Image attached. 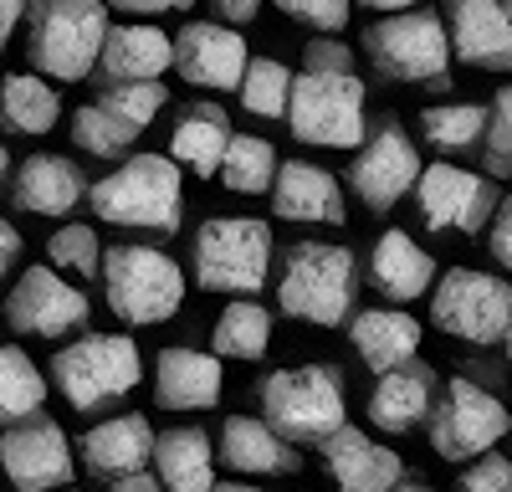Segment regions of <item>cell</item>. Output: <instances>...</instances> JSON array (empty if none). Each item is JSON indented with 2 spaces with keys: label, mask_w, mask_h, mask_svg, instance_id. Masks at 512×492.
<instances>
[{
  "label": "cell",
  "mask_w": 512,
  "mask_h": 492,
  "mask_svg": "<svg viewBox=\"0 0 512 492\" xmlns=\"http://www.w3.org/2000/svg\"><path fill=\"white\" fill-rule=\"evenodd\" d=\"M88 205L93 216L108 226H128V231H159L175 236L185 221V185H180V159L175 154H128L123 170L103 175L98 185H88Z\"/></svg>",
  "instance_id": "obj_1"
},
{
  "label": "cell",
  "mask_w": 512,
  "mask_h": 492,
  "mask_svg": "<svg viewBox=\"0 0 512 492\" xmlns=\"http://www.w3.org/2000/svg\"><path fill=\"white\" fill-rule=\"evenodd\" d=\"M108 0H36L26 11V57L52 82H82L108 41Z\"/></svg>",
  "instance_id": "obj_2"
},
{
  "label": "cell",
  "mask_w": 512,
  "mask_h": 492,
  "mask_svg": "<svg viewBox=\"0 0 512 492\" xmlns=\"http://www.w3.org/2000/svg\"><path fill=\"white\" fill-rule=\"evenodd\" d=\"M354 282H359V262L349 246L297 241L287 246V262L277 272V308L313 328H338L354 308Z\"/></svg>",
  "instance_id": "obj_3"
},
{
  "label": "cell",
  "mask_w": 512,
  "mask_h": 492,
  "mask_svg": "<svg viewBox=\"0 0 512 492\" xmlns=\"http://www.w3.org/2000/svg\"><path fill=\"white\" fill-rule=\"evenodd\" d=\"M287 129H292V139L318 144V149H359V144L369 139L359 72L303 67V72L292 77Z\"/></svg>",
  "instance_id": "obj_4"
},
{
  "label": "cell",
  "mask_w": 512,
  "mask_h": 492,
  "mask_svg": "<svg viewBox=\"0 0 512 492\" xmlns=\"http://www.w3.org/2000/svg\"><path fill=\"white\" fill-rule=\"evenodd\" d=\"M262 416L287 436V441H328L338 426H349L344 405V375L333 364H297L277 369L262 380Z\"/></svg>",
  "instance_id": "obj_5"
},
{
  "label": "cell",
  "mask_w": 512,
  "mask_h": 492,
  "mask_svg": "<svg viewBox=\"0 0 512 492\" xmlns=\"http://www.w3.org/2000/svg\"><path fill=\"white\" fill-rule=\"evenodd\" d=\"M139 375H144V359L128 334H88V339L57 349L52 359V380L62 400L82 410V416H98L113 400H123L139 385Z\"/></svg>",
  "instance_id": "obj_6"
},
{
  "label": "cell",
  "mask_w": 512,
  "mask_h": 492,
  "mask_svg": "<svg viewBox=\"0 0 512 492\" xmlns=\"http://www.w3.org/2000/svg\"><path fill=\"white\" fill-rule=\"evenodd\" d=\"M272 277V226L246 216H216L195 231V282L205 293L251 298Z\"/></svg>",
  "instance_id": "obj_7"
},
{
  "label": "cell",
  "mask_w": 512,
  "mask_h": 492,
  "mask_svg": "<svg viewBox=\"0 0 512 492\" xmlns=\"http://www.w3.org/2000/svg\"><path fill=\"white\" fill-rule=\"evenodd\" d=\"M103 293L123 323L149 328V323H164L180 313L185 272L175 257L154 252V246H108L103 252Z\"/></svg>",
  "instance_id": "obj_8"
},
{
  "label": "cell",
  "mask_w": 512,
  "mask_h": 492,
  "mask_svg": "<svg viewBox=\"0 0 512 492\" xmlns=\"http://www.w3.org/2000/svg\"><path fill=\"white\" fill-rule=\"evenodd\" d=\"M364 52L384 77L436 82V88H446V72H451V57H456L446 16H436V11H390L384 21H374L364 31Z\"/></svg>",
  "instance_id": "obj_9"
},
{
  "label": "cell",
  "mask_w": 512,
  "mask_h": 492,
  "mask_svg": "<svg viewBox=\"0 0 512 492\" xmlns=\"http://www.w3.org/2000/svg\"><path fill=\"white\" fill-rule=\"evenodd\" d=\"M431 323L466 344H502L512 328V282L472 267H451L436 277Z\"/></svg>",
  "instance_id": "obj_10"
},
{
  "label": "cell",
  "mask_w": 512,
  "mask_h": 492,
  "mask_svg": "<svg viewBox=\"0 0 512 492\" xmlns=\"http://www.w3.org/2000/svg\"><path fill=\"white\" fill-rule=\"evenodd\" d=\"M425 431H431V446H436V457L446 462H472L482 457V451H492L507 431H512V416H507V405L472 385V380H446L436 390V405H431V416H425Z\"/></svg>",
  "instance_id": "obj_11"
},
{
  "label": "cell",
  "mask_w": 512,
  "mask_h": 492,
  "mask_svg": "<svg viewBox=\"0 0 512 492\" xmlns=\"http://www.w3.org/2000/svg\"><path fill=\"white\" fill-rule=\"evenodd\" d=\"M93 318V303L57 272V267H26L21 282L6 298V323L26 339H62V334H82Z\"/></svg>",
  "instance_id": "obj_12"
},
{
  "label": "cell",
  "mask_w": 512,
  "mask_h": 492,
  "mask_svg": "<svg viewBox=\"0 0 512 492\" xmlns=\"http://www.w3.org/2000/svg\"><path fill=\"white\" fill-rule=\"evenodd\" d=\"M420 221L431 231H461L477 236L497 216V180L472 175V170H451V164H425L420 185H415Z\"/></svg>",
  "instance_id": "obj_13"
},
{
  "label": "cell",
  "mask_w": 512,
  "mask_h": 492,
  "mask_svg": "<svg viewBox=\"0 0 512 492\" xmlns=\"http://www.w3.org/2000/svg\"><path fill=\"white\" fill-rule=\"evenodd\" d=\"M420 170L425 164H420L410 134L400 129L395 118H384L379 129L359 144V154L349 164V185H354V195L369 205V211H390L400 195H410L420 185Z\"/></svg>",
  "instance_id": "obj_14"
},
{
  "label": "cell",
  "mask_w": 512,
  "mask_h": 492,
  "mask_svg": "<svg viewBox=\"0 0 512 492\" xmlns=\"http://www.w3.org/2000/svg\"><path fill=\"white\" fill-rule=\"evenodd\" d=\"M0 467L21 492H52L72 482V446L52 416L16 421L0 436Z\"/></svg>",
  "instance_id": "obj_15"
},
{
  "label": "cell",
  "mask_w": 512,
  "mask_h": 492,
  "mask_svg": "<svg viewBox=\"0 0 512 492\" xmlns=\"http://www.w3.org/2000/svg\"><path fill=\"white\" fill-rule=\"evenodd\" d=\"M451 52L466 67L512 72V0H441Z\"/></svg>",
  "instance_id": "obj_16"
},
{
  "label": "cell",
  "mask_w": 512,
  "mask_h": 492,
  "mask_svg": "<svg viewBox=\"0 0 512 492\" xmlns=\"http://www.w3.org/2000/svg\"><path fill=\"white\" fill-rule=\"evenodd\" d=\"M246 62V41L226 21H190L175 36V72L190 88H241Z\"/></svg>",
  "instance_id": "obj_17"
},
{
  "label": "cell",
  "mask_w": 512,
  "mask_h": 492,
  "mask_svg": "<svg viewBox=\"0 0 512 492\" xmlns=\"http://www.w3.org/2000/svg\"><path fill=\"white\" fill-rule=\"evenodd\" d=\"M318 457L338 492H395V482L405 477V462L390 446L369 441L359 426H338L328 441H318Z\"/></svg>",
  "instance_id": "obj_18"
},
{
  "label": "cell",
  "mask_w": 512,
  "mask_h": 492,
  "mask_svg": "<svg viewBox=\"0 0 512 492\" xmlns=\"http://www.w3.org/2000/svg\"><path fill=\"white\" fill-rule=\"evenodd\" d=\"M436 369L425 359H405L395 369H384L379 385L369 390V426L374 431H390V436H405L410 426H420L436 405Z\"/></svg>",
  "instance_id": "obj_19"
},
{
  "label": "cell",
  "mask_w": 512,
  "mask_h": 492,
  "mask_svg": "<svg viewBox=\"0 0 512 492\" xmlns=\"http://www.w3.org/2000/svg\"><path fill=\"white\" fill-rule=\"evenodd\" d=\"M272 211L282 221H308V226H344L349 221L338 180L328 170H318V164H308V159H287L277 170Z\"/></svg>",
  "instance_id": "obj_20"
},
{
  "label": "cell",
  "mask_w": 512,
  "mask_h": 492,
  "mask_svg": "<svg viewBox=\"0 0 512 492\" xmlns=\"http://www.w3.org/2000/svg\"><path fill=\"white\" fill-rule=\"evenodd\" d=\"M154 426L149 416H113L103 426H93L82 436V467L93 477L113 482V477H128V472H144L154 462Z\"/></svg>",
  "instance_id": "obj_21"
},
{
  "label": "cell",
  "mask_w": 512,
  "mask_h": 492,
  "mask_svg": "<svg viewBox=\"0 0 512 492\" xmlns=\"http://www.w3.org/2000/svg\"><path fill=\"white\" fill-rule=\"evenodd\" d=\"M154 400L164 410H210L221 405V354L164 349L154 364Z\"/></svg>",
  "instance_id": "obj_22"
},
{
  "label": "cell",
  "mask_w": 512,
  "mask_h": 492,
  "mask_svg": "<svg viewBox=\"0 0 512 492\" xmlns=\"http://www.w3.org/2000/svg\"><path fill=\"white\" fill-rule=\"evenodd\" d=\"M369 282L390 303H415L436 287V262L425 246L410 241V231H384L369 252Z\"/></svg>",
  "instance_id": "obj_23"
},
{
  "label": "cell",
  "mask_w": 512,
  "mask_h": 492,
  "mask_svg": "<svg viewBox=\"0 0 512 492\" xmlns=\"http://www.w3.org/2000/svg\"><path fill=\"white\" fill-rule=\"evenodd\" d=\"M82 170L67 159V154H31L21 159V170H16V205L31 216H67L72 205L82 200Z\"/></svg>",
  "instance_id": "obj_24"
},
{
  "label": "cell",
  "mask_w": 512,
  "mask_h": 492,
  "mask_svg": "<svg viewBox=\"0 0 512 492\" xmlns=\"http://www.w3.org/2000/svg\"><path fill=\"white\" fill-rule=\"evenodd\" d=\"M221 462L231 472H297V457H292V441L262 416H226L221 426Z\"/></svg>",
  "instance_id": "obj_25"
},
{
  "label": "cell",
  "mask_w": 512,
  "mask_h": 492,
  "mask_svg": "<svg viewBox=\"0 0 512 492\" xmlns=\"http://www.w3.org/2000/svg\"><path fill=\"white\" fill-rule=\"evenodd\" d=\"M98 67L108 72V82L164 77V67H175V36H164L159 26H113Z\"/></svg>",
  "instance_id": "obj_26"
},
{
  "label": "cell",
  "mask_w": 512,
  "mask_h": 492,
  "mask_svg": "<svg viewBox=\"0 0 512 492\" xmlns=\"http://www.w3.org/2000/svg\"><path fill=\"white\" fill-rule=\"evenodd\" d=\"M231 139H236V134H231L226 108H221V103H210V98H200V103L185 108L175 139H169V154H175L185 170H195L200 180H210V175H221Z\"/></svg>",
  "instance_id": "obj_27"
},
{
  "label": "cell",
  "mask_w": 512,
  "mask_h": 492,
  "mask_svg": "<svg viewBox=\"0 0 512 492\" xmlns=\"http://www.w3.org/2000/svg\"><path fill=\"white\" fill-rule=\"evenodd\" d=\"M216 446L200 426H169L154 441V472L164 492H210L216 487Z\"/></svg>",
  "instance_id": "obj_28"
},
{
  "label": "cell",
  "mask_w": 512,
  "mask_h": 492,
  "mask_svg": "<svg viewBox=\"0 0 512 492\" xmlns=\"http://www.w3.org/2000/svg\"><path fill=\"white\" fill-rule=\"evenodd\" d=\"M349 339L359 349V359L374 369V375H384V369H395L405 359H415L420 349V323L400 308H369L349 323Z\"/></svg>",
  "instance_id": "obj_29"
},
{
  "label": "cell",
  "mask_w": 512,
  "mask_h": 492,
  "mask_svg": "<svg viewBox=\"0 0 512 492\" xmlns=\"http://www.w3.org/2000/svg\"><path fill=\"white\" fill-rule=\"evenodd\" d=\"M62 118L57 88H47L41 72H11L0 77V123L11 134H52Z\"/></svg>",
  "instance_id": "obj_30"
},
{
  "label": "cell",
  "mask_w": 512,
  "mask_h": 492,
  "mask_svg": "<svg viewBox=\"0 0 512 492\" xmlns=\"http://www.w3.org/2000/svg\"><path fill=\"white\" fill-rule=\"evenodd\" d=\"M272 344V313L256 298H231L226 313L216 318V334H210V349L221 359H262Z\"/></svg>",
  "instance_id": "obj_31"
},
{
  "label": "cell",
  "mask_w": 512,
  "mask_h": 492,
  "mask_svg": "<svg viewBox=\"0 0 512 492\" xmlns=\"http://www.w3.org/2000/svg\"><path fill=\"white\" fill-rule=\"evenodd\" d=\"M277 170H282V159L267 139H256V134H236L231 149H226V164H221V185L231 195H272L277 185Z\"/></svg>",
  "instance_id": "obj_32"
},
{
  "label": "cell",
  "mask_w": 512,
  "mask_h": 492,
  "mask_svg": "<svg viewBox=\"0 0 512 492\" xmlns=\"http://www.w3.org/2000/svg\"><path fill=\"white\" fill-rule=\"evenodd\" d=\"M41 400H47V380L41 369L26 359V349L6 344L0 349V426H16L41 416Z\"/></svg>",
  "instance_id": "obj_33"
},
{
  "label": "cell",
  "mask_w": 512,
  "mask_h": 492,
  "mask_svg": "<svg viewBox=\"0 0 512 492\" xmlns=\"http://www.w3.org/2000/svg\"><path fill=\"white\" fill-rule=\"evenodd\" d=\"M487 108L482 103H441V108H425L420 113V134L425 144H436L441 154H461L472 149L487 134Z\"/></svg>",
  "instance_id": "obj_34"
},
{
  "label": "cell",
  "mask_w": 512,
  "mask_h": 492,
  "mask_svg": "<svg viewBox=\"0 0 512 492\" xmlns=\"http://www.w3.org/2000/svg\"><path fill=\"white\" fill-rule=\"evenodd\" d=\"M139 134H144V129H134V123L118 118V113L103 108V103H82V108L72 113V144H77L82 154H93V159H118Z\"/></svg>",
  "instance_id": "obj_35"
},
{
  "label": "cell",
  "mask_w": 512,
  "mask_h": 492,
  "mask_svg": "<svg viewBox=\"0 0 512 492\" xmlns=\"http://www.w3.org/2000/svg\"><path fill=\"white\" fill-rule=\"evenodd\" d=\"M236 93H241L246 113H256V118H287V103H292V72H287L277 57H251Z\"/></svg>",
  "instance_id": "obj_36"
},
{
  "label": "cell",
  "mask_w": 512,
  "mask_h": 492,
  "mask_svg": "<svg viewBox=\"0 0 512 492\" xmlns=\"http://www.w3.org/2000/svg\"><path fill=\"white\" fill-rule=\"evenodd\" d=\"M47 257L57 272H77V277H98L103 272V246H98V231L93 226H62L52 241H47Z\"/></svg>",
  "instance_id": "obj_37"
},
{
  "label": "cell",
  "mask_w": 512,
  "mask_h": 492,
  "mask_svg": "<svg viewBox=\"0 0 512 492\" xmlns=\"http://www.w3.org/2000/svg\"><path fill=\"white\" fill-rule=\"evenodd\" d=\"M98 103L113 108L118 118H128L134 129H149L154 113L164 108V82L159 77H149V82H113V88L98 93Z\"/></svg>",
  "instance_id": "obj_38"
},
{
  "label": "cell",
  "mask_w": 512,
  "mask_h": 492,
  "mask_svg": "<svg viewBox=\"0 0 512 492\" xmlns=\"http://www.w3.org/2000/svg\"><path fill=\"white\" fill-rule=\"evenodd\" d=\"M482 164L492 180L512 175V88H502L492 103V129L482 134Z\"/></svg>",
  "instance_id": "obj_39"
},
{
  "label": "cell",
  "mask_w": 512,
  "mask_h": 492,
  "mask_svg": "<svg viewBox=\"0 0 512 492\" xmlns=\"http://www.w3.org/2000/svg\"><path fill=\"white\" fill-rule=\"evenodd\" d=\"M272 6L287 16V21H303V26H313V31H328V36H338L349 26V0H272Z\"/></svg>",
  "instance_id": "obj_40"
},
{
  "label": "cell",
  "mask_w": 512,
  "mask_h": 492,
  "mask_svg": "<svg viewBox=\"0 0 512 492\" xmlns=\"http://www.w3.org/2000/svg\"><path fill=\"white\" fill-rule=\"evenodd\" d=\"M308 67H333V72H354V52L344 47L338 36H318V41H308Z\"/></svg>",
  "instance_id": "obj_41"
},
{
  "label": "cell",
  "mask_w": 512,
  "mask_h": 492,
  "mask_svg": "<svg viewBox=\"0 0 512 492\" xmlns=\"http://www.w3.org/2000/svg\"><path fill=\"white\" fill-rule=\"evenodd\" d=\"M492 257L512 272V200H502L492 216Z\"/></svg>",
  "instance_id": "obj_42"
},
{
  "label": "cell",
  "mask_w": 512,
  "mask_h": 492,
  "mask_svg": "<svg viewBox=\"0 0 512 492\" xmlns=\"http://www.w3.org/2000/svg\"><path fill=\"white\" fill-rule=\"evenodd\" d=\"M113 11H123V16H164V11H185V6H195V0H108Z\"/></svg>",
  "instance_id": "obj_43"
},
{
  "label": "cell",
  "mask_w": 512,
  "mask_h": 492,
  "mask_svg": "<svg viewBox=\"0 0 512 492\" xmlns=\"http://www.w3.org/2000/svg\"><path fill=\"white\" fill-rule=\"evenodd\" d=\"M210 6H216V16L226 26H251L256 11H262V0H210Z\"/></svg>",
  "instance_id": "obj_44"
},
{
  "label": "cell",
  "mask_w": 512,
  "mask_h": 492,
  "mask_svg": "<svg viewBox=\"0 0 512 492\" xmlns=\"http://www.w3.org/2000/svg\"><path fill=\"white\" fill-rule=\"evenodd\" d=\"M16 262H21V231H16L6 216H0V277H6Z\"/></svg>",
  "instance_id": "obj_45"
},
{
  "label": "cell",
  "mask_w": 512,
  "mask_h": 492,
  "mask_svg": "<svg viewBox=\"0 0 512 492\" xmlns=\"http://www.w3.org/2000/svg\"><path fill=\"white\" fill-rule=\"evenodd\" d=\"M108 492H164V482H159V472H128V477H113L108 482Z\"/></svg>",
  "instance_id": "obj_46"
},
{
  "label": "cell",
  "mask_w": 512,
  "mask_h": 492,
  "mask_svg": "<svg viewBox=\"0 0 512 492\" xmlns=\"http://www.w3.org/2000/svg\"><path fill=\"white\" fill-rule=\"evenodd\" d=\"M26 11H31V0H0V47H6L11 31L26 21Z\"/></svg>",
  "instance_id": "obj_47"
},
{
  "label": "cell",
  "mask_w": 512,
  "mask_h": 492,
  "mask_svg": "<svg viewBox=\"0 0 512 492\" xmlns=\"http://www.w3.org/2000/svg\"><path fill=\"white\" fill-rule=\"evenodd\" d=\"M359 6H369V11H384V16H390V11H410L415 0H359Z\"/></svg>",
  "instance_id": "obj_48"
},
{
  "label": "cell",
  "mask_w": 512,
  "mask_h": 492,
  "mask_svg": "<svg viewBox=\"0 0 512 492\" xmlns=\"http://www.w3.org/2000/svg\"><path fill=\"white\" fill-rule=\"evenodd\" d=\"M395 492H436V487H431V482H420V477H400Z\"/></svg>",
  "instance_id": "obj_49"
},
{
  "label": "cell",
  "mask_w": 512,
  "mask_h": 492,
  "mask_svg": "<svg viewBox=\"0 0 512 492\" xmlns=\"http://www.w3.org/2000/svg\"><path fill=\"white\" fill-rule=\"evenodd\" d=\"M210 492H256V487H246V482H216Z\"/></svg>",
  "instance_id": "obj_50"
},
{
  "label": "cell",
  "mask_w": 512,
  "mask_h": 492,
  "mask_svg": "<svg viewBox=\"0 0 512 492\" xmlns=\"http://www.w3.org/2000/svg\"><path fill=\"white\" fill-rule=\"evenodd\" d=\"M6 170H11V154H6V144H0V185H6Z\"/></svg>",
  "instance_id": "obj_51"
},
{
  "label": "cell",
  "mask_w": 512,
  "mask_h": 492,
  "mask_svg": "<svg viewBox=\"0 0 512 492\" xmlns=\"http://www.w3.org/2000/svg\"><path fill=\"white\" fill-rule=\"evenodd\" d=\"M502 344H507V359H512V328H507V339H502Z\"/></svg>",
  "instance_id": "obj_52"
},
{
  "label": "cell",
  "mask_w": 512,
  "mask_h": 492,
  "mask_svg": "<svg viewBox=\"0 0 512 492\" xmlns=\"http://www.w3.org/2000/svg\"><path fill=\"white\" fill-rule=\"evenodd\" d=\"M502 492H512V482H507V487H502Z\"/></svg>",
  "instance_id": "obj_53"
},
{
  "label": "cell",
  "mask_w": 512,
  "mask_h": 492,
  "mask_svg": "<svg viewBox=\"0 0 512 492\" xmlns=\"http://www.w3.org/2000/svg\"><path fill=\"white\" fill-rule=\"evenodd\" d=\"M62 492H72V487H62Z\"/></svg>",
  "instance_id": "obj_54"
}]
</instances>
